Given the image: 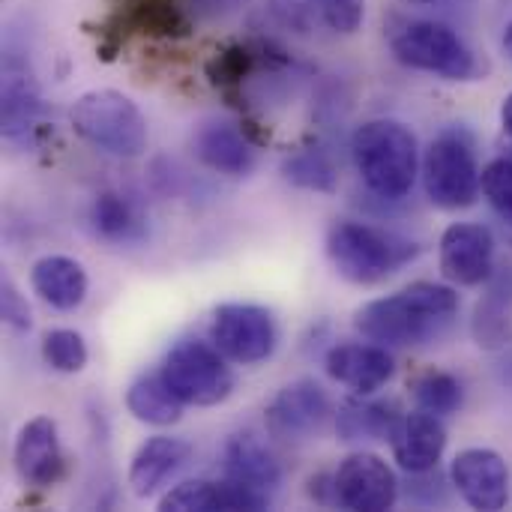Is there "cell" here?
<instances>
[{"instance_id":"f1b7e54d","label":"cell","mask_w":512,"mask_h":512,"mask_svg":"<svg viewBox=\"0 0 512 512\" xmlns=\"http://www.w3.org/2000/svg\"><path fill=\"white\" fill-rule=\"evenodd\" d=\"M3 123L9 135H18L33 123V93L15 78H9L3 90Z\"/></svg>"},{"instance_id":"4316f807","label":"cell","mask_w":512,"mask_h":512,"mask_svg":"<svg viewBox=\"0 0 512 512\" xmlns=\"http://www.w3.org/2000/svg\"><path fill=\"white\" fill-rule=\"evenodd\" d=\"M480 189L489 204L512 225V159H495L483 168Z\"/></svg>"},{"instance_id":"f546056e","label":"cell","mask_w":512,"mask_h":512,"mask_svg":"<svg viewBox=\"0 0 512 512\" xmlns=\"http://www.w3.org/2000/svg\"><path fill=\"white\" fill-rule=\"evenodd\" d=\"M0 306H3V321L15 330H27L30 327V309L24 303V297L15 291V285L6 279L3 282V294H0Z\"/></svg>"},{"instance_id":"8992f818","label":"cell","mask_w":512,"mask_h":512,"mask_svg":"<svg viewBox=\"0 0 512 512\" xmlns=\"http://www.w3.org/2000/svg\"><path fill=\"white\" fill-rule=\"evenodd\" d=\"M162 378L183 405L195 408H213L234 390V375L225 366V354L216 345L195 339H186L168 351Z\"/></svg>"},{"instance_id":"d6986e66","label":"cell","mask_w":512,"mask_h":512,"mask_svg":"<svg viewBox=\"0 0 512 512\" xmlns=\"http://www.w3.org/2000/svg\"><path fill=\"white\" fill-rule=\"evenodd\" d=\"M33 291L57 312H72L87 297V273L66 255H45L30 270Z\"/></svg>"},{"instance_id":"52a82bcc","label":"cell","mask_w":512,"mask_h":512,"mask_svg":"<svg viewBox=\"0 0 512 512\" xmlns=\"http://www.w3.org/2000/svg\"><path fill=\"white\" fill-rule=\"evenodd\" d=\"M393 54L399 63L435 72L450 81H468L477 75V60L459 33L441 21H414L402 27L393 39Z\"/></svg>"},{"instance_id":"ba28073f","label":"cell","mask_w":512,"mask_h":512,"mask_svg":"<svg viewBox=\"0 0 512 512\" xmlns=\"http://www.w3.org/2000/svg\"><path fill=\"white\" fill-rule=\"evenodd\" d=\"M213 345L234 363L252 366L264 363L276 351V321L264 306L252 303H222L210 324Z\"/></svg>"},{"instance_id":"5bb4252c","label":"cell","mask_w":512,"mask_h":512,"mask_svg":"<svg viewBox=\"0 0 512 512\" xmlns=\"http://www.w3.org/2000/svg\"><path fill=\"white\" fill-rule=\"evenodd\" d=\"M270 498L240 486L234 480L225 477V483H210V480H189L180 483L177 489H171L162 498V510L165 512H237V510H267Z\"/></svg>"},{"instance_id":"7c38bea8","label":"cell","mask_w":512,"mask_h":512,"mask_svg":"<svg viewBox=\"0 0 512 512\" xmlns=\"http://www.w3.org/2000/svg\"><path fill=\"white\" fill-rule=\"evenodd\" d=\"M495 264V237L486 225L456 222L441 237V273L462 288L489 282Z\"/></svg>"},{"instance_id":"2e32d148","label":"cell","mask_w":512,"mask_h":512,"mask_svg":"<svg viewBox=\"0 0 512 512\" xmlns=\"http://www.w3.org/2000/svg\"><path fill=\"white\" fill-rule=\"evenodd\" d=\"M327 375L345 387H351L360 396H369L375 390H381L393 375H396V363L387 354V348L381 345H336L327 354Z\"/></svg>"},{"instance_id":"484cf974","label":"cell","mask_w":512,"mask_h":512,"mask_svg":"<svg viewBox=\"0 0 512 512\" xmlns=\"http://www.w3.org/2000/svg\"><path fill=\"white\" fill-rule=\"evenodd\" d=\"M42 357L57 372H81L87 366V345L75 330H51L42 339Z\"/></svg>"},{"instance_id":"30bf717a","label":"cell","mask_w":512,"mask_h":512,"mask_svg":"<svg viewBox=\"0 0 512 512\" xmlns=\"http://www.w3.org/2000/svg\"><path fill=\"white\" fill-rule=\"evenodd\" d=\"M336 498L345 510L384 512L393 510L399 498V480L393 468L375 453H354L336 474Z\"/></svg>"},{"instance_id":"1f68e13d","label":"cell","mask_w":512,"mask_h":512,"mask_svg":"<svg viewBox=\"0 0 512 512\" xmlns=\"http://www.w3.org/2000/svg\"><path fill=\"white\" fill-rule=\"evenodd\" d=\"M504 51L512 57V21L507 24V30H504Z\"/></svg>"},{"instance_id":"cb8c5ba5","label":"cell","mask_w":512,"mask_h":512,"mask_svg":"<svg viewBox=\"0 0 512 512\" xmlns=\"http://www.w3.org/2000/svg\"><path fill=\"white\" fill-rule=\"evenodd\" d=\"M90 222H93V228H96L99 237L114 240V243H135V240L144 237V219H141V213L132 207V201H126L117 192H102L93 201Z\"/></svg>"},{"instance_id":"6da1fadb","label":"cell","mask_w":512,"mask_h":512,"mask_svg":"<svg viewBox=\"0 0 512 512\" xmlns=\"http://www.w3.org/2000/svg\"><path fill=\"white\" fill-rule=\"evenodd\" d=\"M459 312V294L438 282H414L390 297L372 300L354 315L363 339L378 345H426L438 339Z\"/></svg>"},{"instance_id":"3957f363","label":"cell","mask_w":512,"mask_h":512,"mask_svg":"<svg viewBox=\"0 0 512 512\" xmlns=\"http://www.w3.org/2000/svg\"><path fill=\"white\" fill-rule=\"evenodd\" d=\"M420 249L405 237L363 225V222H336L327 234V255L336 273L354 285H375L405 267Z\"/></svg>"},{"instance_id":"7a4b0ae2","label":"cell","mask_w":512,"mask_h":512,"mask_svg":"<svg viewBox=\"0 0 512 512\" xmlns=\"http://www.w3.org/2000/svg\"><path fill=\"white\" fill-rule=\"evenodd\" d=\"M351 153L366 186L381 198H405L417 180V138L399 120H369L351 138Z\"/></svg>"},{"instance_id":"7402d4cb","label":"cell","mask_w":512,"mask_h":512,"mask_svg":"<svg viewBox=\"0 0 512 512\" xmlns=\"http://www.w3.org/2000/svg\"><path fill=\"white\" fill-rule=\"evenodd\" d=\"M126 408L135 420L147 426H171L183 417V402L165 384L162 372L138 378L126 393Z\"/></svg>"},{"instance_id":"9c48e42d","label":"cell","mask_w":512,"mask_h":512,"mask_svg":"<svg viewBox=\"0 0 512 512\" xmlns=\"http://www.w3.org/2000/svg\"><path fill=\"white\" fill-rule=\"evenodd\" d=\"M333 414V405L318 381H294L276 393L267 405V432L279 441H309L315 438Z\"/></svg>"},{"instance_id":"603a6c76","label":"cell","mask_w":512,"mask_h":512,"mask_svg":"<svg viewBox=\"0 0 512 512\" xmlns=\"http://www.w3.org/2000/svg\"><path fill=\"white\" fill-rule=\"evenodd\" d=\"M474 339L480 348H504L512 342V288L504 282H498L480 303L474 312Z\"/></svg>"},{"instance_id":"5b68a950","label":"cell","mask_w":512,"mask_h":512,"mask_svg":"<svg viewBox=\"0 0 512 512\" xmlns=\"http://www.w3.org/2000/svg\"><path fill=\"white\" fill-rule=\"evenodd\" d=\"M480 165L474 153V141L465 129L441 132L423 159V183L426 195L441 210H465L480 195Z\"/></svg>"},{"instance_id":"ffe728a7","label":"cell","mask_w":512,"mask_h":512,"mask_svg":"<svg viewBox=\"0 0 512 512\" xmlns=\"http://www.w3.org/2000/svg\"><path fill=\"white\" fill-rule=\"evenodd\" d=\"M195 153L204 165L225 171V174H246L255 162V153L243 141V135L222 123L204 126L195 135Z\"/></svg>"},{"instance_id":"d4e9b609","label":"cell","mask_w":512,"mask_h":512,"mask_svg":"<svg viewBox=\"0 0 512 512\" xmlns=\"http://www.w3.org/2000/svg\"><path fill=\"white\" fill-rule=\"evenodd\" d=\"M414 399L423 411L447 417L462 408V384L447 372H426L414 381Z\"/></svg>"},{"instance_id":"4fadbf2b","label":"cell","mask_w":512,"mask_h":512,"mask_svg":"<svg viewBox=\"0 0 512 512\" xmlns=\"http://www.w3.org/2000/svg\"><path fill=\"white\" fill-rule=\"evenodd\" d=\"M393 456L408 474H429L438 468L444 450H447V429L438 420V414L429 411H414L402 414L399 426L390 435Z\"/></svg>"},{"instance_id":"d6a6232c","label":"cell","mask_w":512,"mask_h":512,"mask_svg":"<svg viewBox=\"0 0 512 512\" xmlns=\"http://www.w3.org/2000/svg\"><path fill=\"white\" fill-rule=\"evenodd\" d=\"M405 3H411V6H426V3H435V0H405Z\"/></svg>"},{"instance_id":"277c9868","label":"cell","mask_w":512,"mask_h":512,"mask_svg":"<svg viewBox=\"0 0 512 512\" xmlns=\"http://www.w3.org/2000/svg\"><path fill=\"white\" fill-rule=\"evenodd\" d=\"M75 132L96 150L135 159L147 147V120L138 105L117 90H90L72 105Z\"/></svg>"},{"instance_id":"44dd1931","label":"cell","mask_w":512,"mask_h":512,"mask_svg":"<svg viewBox=\"0 0 512 512\" xmlns=\"http://www.w3.org/2000/svg\"><path fill=\"white\" fill-rule=\"evenodd\" d=\"M399 420L393 402H345L336 414V432L342 441H387Z\"/></svg>"},{"instance_id":"e0dca14e","label":"cell","mask_w":512,"mask_h":512,"mask_svg":"<svg viewBox=\"0 0 512 512\" xmlns=\"http://www.w3.org/2000/svg\"><path fill=\"white\" fill-rule=\"evenodd\" d=\"M192 459V447L183 438H150L141 444L129 465V486L138 498H153L186 462Z\"/></svg>"},{"instance_id":"9a60e30c","label":"cell","mask_w":512,"mask_h":512,"mask_svg":"<svg viewBox=\"0 0 512 512\" xmlns=\"http://www.w3.org/2000/svg\"><path fill=\"white\" fill-rule=\"evenodd\" d=\"M15 471L30 486H51L63 474V450L51 417L30 420L15 441Z\"/></svg>"},{"instance_id":"ac0fdd59","label":"cell","mask_w":512,"mask_h":512,"mask_svg":"<svg viewBox=\"0 0 512 512\" xmlns=\"http://www.w3.org/2000/svg\"><path fill=\"white\" fill-rule=\"evenodd\" d=\"M225 477L270 498L282 483V468L267 444L246 432L225 444Z\"/></svg>"},{"instance_id":"8fae6325","label":"cell","mask_w":512,"mask_h":512,"mask_svg":"<svg viewBox=\"0 0 512 512\" xmlns=\"http://www.w3.org/2000/svg\"><path fill=\"white\" fill-rule=\"evenodd\" d=\"M453 486L465 498L468 507L483 512H498L510 501V471L507 462L486 447L462 450L450 468Z\"/></svg>"},{"instance_id":"4dcf8cb0","label":"cell","mask_w":512,"mask_h":512,"mask_svg":"<svg viewBox=\"0 0 512 512\" xmlns=\"http://www.w3.org/2000/svg\"><path fill=\"white\" fill-rule=\"evenodd\" d=\"M501 123H504L507 135H512V93L504 99V105H501Z\"/></svg>"},{"instance_id":"83f0119b","label":"cell","mask_w":512,"mask_h":512,"mask_svg":"<svg viewBox=\"0 0 512 512\" xmlns=\"http://www.w3.org/2000/svg\"><path fill=\"white\" fill-rule=\"evenodd\" d=\"M288 177L300 186H309V189H333L336 183V174H333V165L327 162L324 153L318 150H309V153H300L294 156L288 165H285Z\"/></svg>"}]
</instances>
